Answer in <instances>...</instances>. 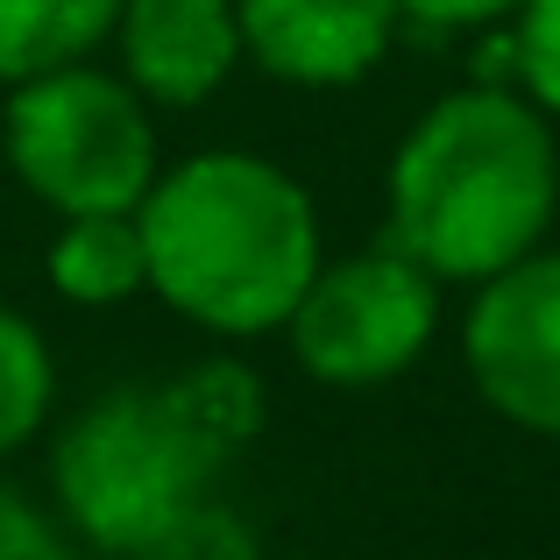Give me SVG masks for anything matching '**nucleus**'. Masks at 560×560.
Listing matches in <instances>:
<instances>
[{
	"instance_id": "nucleus-1",
	"label": "nucleus",
	"mask_w": 560,
	"mask_h": 560,
	"mask_svg": "<svg viewBox=\"0 0 560 560\" xmlns=\"http://www.w3.org/2000/svg\"><path fill=\"white\" fill-rule=\"evenodd\" d=\"M256 425L262 390L242 362L128 383L57 440V504L100 553L121 560H256V533L228 504H206Z\"/></svg>"
},
{
	"instance_id": "nucleus-2",
	"label": "nucleus",
	"mask_w": 560,
	"mask_h": 560,
	"mask_svg": "<svg viewBox=\"0 0 560 560\" xmlns=\"http://www.w3.org/2000/svg\"><path fill=\"white\" fill-rule=\"evenodd\" d=\"M150 284L213 334H270L319 270V220L299 178L242 150L164 171L136 206Z\"/></svg>"
},
{
	"instance_id": "nucleus-3",
	"label": "nucleus",
	"mask_w": 560,
	"mask_h": 560,
	"mask_svg": "<svg viewBox=\"0 0 560 560\" xmlns=\"http://www.w3.org/2000/svg\"><path fill=\"white\" fill-rule=\"evenodd\" d=\"M560 199L553 128L511 93H454L390 164V248L425 277H482L533 256Z\"/></svg>"
},
{
	"instance_id": "nucleus-4",
	"label": "nucleus",
	"mask_w": 560,
	"mask_h": 560,
	"mask_svg": "<svg viewBox=\"0 0 560 560\" xmlns=\"http://www.w3.org/2000/svg\"><path fill=\"white\" fill-rule=\"evenodd\" d=\"M8 164L57 213H136L156 185V128L136 85L93 65L22 79L8 100Z\"/></svg>"
},
{
	"instance_id": "nucleus-5",
	"label": "nucleus",
	"mask_w": 560,
	"mask_h": 560,
	"mask_svg": "<svg viewBox=\"0 0 560 560\" xmlns=\"http://www.w3.org/2000/svg\"><path fill=\"white\" fill-rule=\"evenodd\" d=\"M433 277L397 248H370L348 262H319L284 327L305 376L355 390V383H383L405 370L433 341Z\"/></svg>"
},
{
	"instance_id": "nucleus-6",
	"label": "nucleus",
	"mask_w": 560,
	"mask_h": 560,
	"mask_svg": "<svg viewBox=\"0 0 560 560\" xmlns=\"http://www.w3.org/2000/svg\"><path fill=\"white\" fill-rule=\"evenodd\" d=\"M468 376L525 433H560V256H518L482 277L468 313Z\"/></svg>"
},
{
	"instance_id": "nucleus-7",
	"label": "nucleus",
	"mask_w": 560,
	"mask_h": 560,
	"mask_svg": "<svg viewBox=\"0 0 560 560\" xmlns=\"http://www.w3.org/2000/svg\"><path fill=\"white\" fill-rule=\"evenodd\" d=\"M242 50L291 85H355L390 50L397 0H242Z\"/></svg>"
},
{
	"instance_id": "nucleus-8",
	"label": "nucleus",
	"mask_w": 560,
	"mask_h": 560,
	"mask_svg": "<svg viewBox=\"0 0 560 560\" xmlns=\"http://www.w3.org/2000/svg\"><path fill=\"white\" fill-rule=\"evenodd\" d=\"M121 57L128 85L164 107L206 100L242 57V22L228 0H121Z\"/></svg>"
},
{
	"instance_id": "nucleus-9",
	"label": "nucleus",
	"mask_w": 560,
	"mask_h": 560,
	"mask_svg": "<svg viewBox=\"0 0 560 560\" xmlns=\"http://www.w3.org/2000/svg\"><path fill=\"white\" fill-rule=\"evenodd\" d=\"M114 22H121V0H0V79L22 85L85 65Z\"/></svg>"
},
{
	"instance_id": "nucleus-10",
	"label": "nucleus",
	"mask_w": 560,
	"mask_h": 560,
	"mask_svg": "<svg viewBox=\"0 0 560 560\" xmlns=\"http://www.w3.org/2000/svg\"><path fill=\"white\" fill-rule=\"evenodd\" d=\"M50 284L71 305H121L150 284V248L136 213H71V228L50 242Z\"/></svg>"
},
{
	"instance_id": "nucleus-11",
	"label": "nucleus",
	"mask_w": 560,
	"mask_h": 560,
	"mask_svg": "<svg viewBox=\"0 0 560 560\" xmlns=\"http://www.w3.org/2000/svg\"><path fill=\"white\" fill-rule=\"evenodd\" d=\"M50 411V348L22 313L0 305V462L22 447Z\"/></svg>"
},
{
	"instance_id": "nucleus-12",
	"label": "nucleus",
	"mask_w": 560,
	"mask_h": 560,
	"mask_svg": "<svg viewBox=\"0 0 560 560\" xmlns=\"http://www.w3.org/2000/svg\"><path fill=\"white\" fill-rule=\"evenodd\" d=\"M504 50H511L504 65L533 85L539 107L560 114V0H525V8L511 14V43Z\"/></svg>"
},
{
	"instance_id": "nucleus-13",
	"label": "nucleus",
	"mask_w": 560,
	"mask_h": 560,
	"mask_svg": "<svg viewBox=\"0 0 560 560\" xmlns=\"http://www.w3.org/2000/svg\"><path fill=\"white\" fill-rule=\"evenodd\" d=\"M0 560H79V553L65 547V533H57L22 490L0 482Z\"/></svg>"
},
{
	"instance_id": "nucleus-14",
	"label": "nucleus",
	"mask_w": 560,
	"mask_h": 560,
	"mask_svg": "<svg viewBox=\"0 0 560 560\" xmlns=\"http://www.w3.org/2000/svg\"><path fill=\"white\" fill-rule=\"evenodd\" d=\"M525 0H397V14H411V22L425 28H468V22H504V14H518Z\"/></svg>"
}]
</instances>
